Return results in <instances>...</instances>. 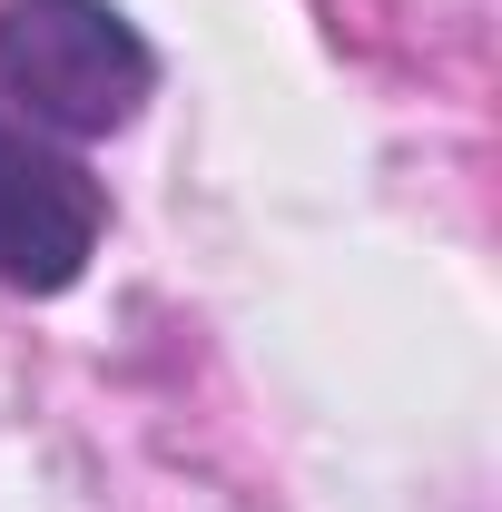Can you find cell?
Here are the masks:
<instances>
[{
	"label": "cell",
	"instance_id": "cell-2",
	"mask_svg": "<svg viewBox=\"0 0 502 512\" xmlns=\"http://www.w3.org/2000/svg\"><path fill=\"white\" fill-rule=\"evenodd\" d=\"M99 227H109V188L60 138L0 119V286L10 296H69L99 256Z\"/></svg>",
	"mask_w": 502,
	"mask_h": 512
},
{
	"label": "cell",
	"instance_id": "cell-1",
	"mask_svg": "<svg viewBox=\"0 0 502 512\" xmlns=\"http://www.w3.org/2000/svg\"><path fill=\"white\" fill-rule=\"evenodd\" d=\"M158 50L119 0H0V119L40 138H109L148 109Z\"/></svg>",
	"mask_w": 502,
	"mask_h": 512
}]
</instances>
